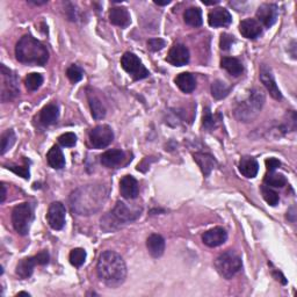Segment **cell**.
I'll list each match as a JSON object with an SVG mask.
<instances>
[{
  "instance_id": "37",
  "label": "cell",
  "mask_w": 297,
  "mask_h": 297,
  "mask_svg": "<svg viewBox=\"0 0 297 297\" xmlns=\"http://www.w3.org/2000/svg\"><path fill=\"white\" fill-rule=\"evenodd\" d=\"M58 142L62 146H65V148H71V146L76 145L77 136L74 135L73 132H65V134L58 137Z\"/></svg>"
},
{
  "instance_id": "9",
  "label": "cell",
  "mask_w": 297,
  "mask_h": 297,
  "mask_svg": "<svg viewBox=\"0 0 297 297\" xmlns=\"http://www.w3.org/2000/svg\"><path fill=\"white\" fill-rule=\"evenodd\" d=\"M65 207L63 203L54 202L51 203L48 209L47 220L48 223L54 230H62L65 225Z\"/></svg>"
},
{
  "instance_id": "30",
  "label": "cell",
  "mask_w": 297,
  "mask_h": 297,
  "mask_svg": "<svg viewBox=\"0 0 297 297\" xmlns=\"http://www.w3.org/2000/svg\"><path fill=\"white\" fill-rule=\"evenodd\" d=\"M231 91V86L222 81H215L211 84V94L216 100H222L229 95Z\"/></svg>"
},
{
  "instance_id": "38",
  "label": "cell",
  "mask_w": 297,
  "mask_h": 297,
  "mask_svg": "<svg viewBox=\"0 0 297 297\" xmlns=\"http://www.w3.org/2000/svg\"><path fill=\"white\" fill-rule=\"evenodd\" d=\"M202 125H203V127H205L206 129H208V130H211L212 128L216 127V120H215L214 116H212V114H211V112L209 110V108H206V109H205V113H203Z\"/></svg>"
},
{
  "instance_id": "4",
  "label": "cell",
  "mask_w": 297,
  "mask_h": 297,
  "mask_svg": "<svg viewBox=\"0 0 297 297\" xmlns=\"http://www.w3.org/2000/svg\"><path fill=\"white\" fill-rule=\"evenodd\" d=\"M0 77H2V82H0V99H2L3 103H7V101L15 99L20 93L16 74L11 69H8L6 65L2 64V66H0Z\"/></svg>"
},
{
  "instance_id": "26",
  "label": "cell",
  "mask_w": 297,
  "mask_h": 297,
  "mask_svg": "<svg viewBox=\"0 0 297 297\" xmlns=\"http://www.w3.org/2000/svg\"><path fill=\"white\" fill-rule=\"evenodd\" d=\"M35 265H37L35 256H29V258L22 259L16 266V274L21 279H28L32 276Z\"/></svg>"
},
{
  "instance_id": "11",
  "label": "cell",
  "mask_w": 297,
  "mask_h": 297,
  "mask_svg": "<svg viewBox=\"0 0 297 297\" xmlns=\"http://www.w3.org/2000/svg\"><path fill=\"white\" fill-rule=\"evenodd\" d=\"M259 78L261 83L264 84V86L267 88V91L269 92V94L272 95L274 99L276 100H281L282 99V94L280 90L275 83V79H274V76L272 73V70L268 68L266 64H263L260 68V73H259Z\"/></svg>"
},
{
  "instance_id": "21",
  "label": "cell",
  "mask_w": 297,
  "mask_h": 297,
  "mask_svg": "<svg viewBox=\"0 0 297 297\" xmlns=\"http://www.w3.org/2000/svg\"><path fill=\"white\" fill-rule=\"evenodd\" d=\"M259 171V164L252 157H243L241 163H239V172L245 176V178L252 179L256 176Z\"/></svg>"
},
{
  "instance_id": "8",
  "label": "cell",
  "mask_w": 297,
  "mask_h": 297,
  "mask_svg": "<svg viewBox=\"0 0 297 297\" xmlns=\"http://www.w3.org/2000/svg\"><path fill=\"white\" fill-rule=\"evenodd\" d=\"M114 140L112 128L107 125H101L93 128L90 132V143L94 149H105Z\"/></svg>"
},
{
  "instance_id": "35",
  "label": "cell",
  "mask_w": 297,
  "mask_h": 297,
  "mask_svg": "<svg viewBox=\"0 0 297 297\" xmlns=\"http://www.w3.org/2000/svg\"><path fill=\"white\" fill-rule=\"evenodd\" d=\"M15 140H16V137H15V134H14V131L13 130H7L4 132V134L2 135V154H5L8 150H10L13 144L15 143Z\"/></svg>"
},
{
  "instance_id": "14",
  "label": "cell",
  "mask_w": 297,
  "mask_h": 297,
  "mask_svg": "<svg viewBox=\"0 0 297 297\" xmlns=\"http://www.w3.org/2000/svg\"><path fill=\"white\" fill-rule=\"evenodd\" d=\"M228 233L223 228H214L203 233L202 241L209 247H217L227 242Z\"/></svg>"
},
{
  "instance_id": "5",
  "label": "cell",
  "mask_w": 297,
  "mask_h": 297,
  "mask_svg": "<svg viewBox=\"0 0 297 297\" xmlns=\"http://www.w3.org/2000/svg\"><path fill=\"white\" fill-rule=\"evenodd\" d=\"M33 220L34 211L30 203H21V205L16 206L12 211L13 228H14L15 231L21 234V236L28 234Z\"/></svg>"
},
{
  "instance_id": "39",
  "label": "cell",
  "mask_w": 297,
  "mask_h": 297,
  "mask_svg": "<svg viewBox=\"0 0 297 297\" xmlns=\"http://www.w3.org/2000/svg\"><path fill=\"white\" fill-rule=\"evenodd\" d=\"M233 42H234V37L232 36V35L227 34V33L221 35L220 46L222 50H229V49L232 47Z\"/></svg>"
},
{
  "instance_id": "45",
  "label": "cell",
  "mask_w": 297,
  "mask_h": 297,
  "mask_svg": "<svg viewBox=\"0 0 297 297\" xmlns=\"http://www.w3.org/2000/svg\"><path fill=\"white\" fill-rule=\"evenodd\" d=\"M5 197H6V188L5 186L2 185V203L5 201Z\"/></svg>"
},
{
  "instance_id": "13",
  "label": "cell",
  "mask_w": 297,
  "mask_h": 297,
  "mask_svg": "<svg viewBox=\"0 0 297 297\" xmlns=\"http://www.w3.org/2000/svg\"><path fill=\"white\" fill-rule=\"evenodd\" d=\"M120 192L127 200H134L140 194V186L132 175H125L120 181Z\"/></svg>"
},
{
  "instance_id": "46",
  "label": "cell",
  "mask_w": 297,
  "mask_h": 297,
  "mask_svg": "<svg viewBox=\"0 0 297 297\" xmlns=\"http://www.w3.org/2000/svg\"><path fill=\"white\" fill-rule=\"evenodd\" d=\"M217 3H219V0H216V2H203L205 5H215Z\"/></svg>"
},
{
  "instance_id": "3",
  "label": "cell",
  "mask_w": 297,
  "mask_h": 297,
  "mask_svg": "<svg viewBox=\"0 0 297 297\" xmlns=\"http://www.w3.org/2000/svg\"><path fill=\"white\" fill-rule=\"evenodd\" d=\"M265 104V95L258 88L251 92L250 96L238 106L236 117L243 122H250L256 117Z\"/></svg>"
},
{
  "instance_id": "17",
  "label": "cell",
  "mask_w": 297,
  "mask_h": 297,
  "mask_svg": "<svg viewBox=\"0 0 297 297\" xmlns=\"http://www.w3.org/2000/svg\"><path fill=\"white\" fill-rule=\"evenodd\" d=\"M239 32L245 38L254 39L263 33V27L255 19H246L239 24Z\"/></svg>"
},
{
  "instance_id": "25",
  "label": "cell",
  "mask_w": 297,
  "mask_h": 297,
  "mask_svg": "<svg viewBox=\"0 0 297 297\" xmlns=\"http://www.w3.org/2000/svg\"><path fill=\"white\" fill-rule=\"evenodd\" d=\"M48 164L55 170H61L65 166V158L58 146H52L47 154Z\"/></svg>"
},
{
  "instance_id": "40",
  "label": "cell",
  "mask_w": 297,
  "mask_h": 297,
  "mask_svg": "<svg viewBox=\"0 0 297 297\" xmlns=\"http://www.w3.org/2000/svg\"><path fill=\"white\" fill-rule=\"evenodd\" d=\"M166 46V42L162 38H150L148 41V48L151 51H161Z\"/></svg>"
},
{
  "instance_id": "27",
  "label": "cell",
  "mask_w": 297,
  "mask_h": 297,
  "mask_svg": "<svg viewBox=\"0 0 297 297\" xmlns=\"http://www.w3.org/2000/svg\"><path fill=\"white\" fill-rule=\"evenodd\" d=\"M221 66L222 69L227 70L230 74H232L234 77L241 76L244 71L242 62L234 58V57H224V58H222Z\"/></svg>"
},
{
  "instance_id": "47",
  "label": "cell",
  "mask_w": 297,
  "mask_h": 297,
  "mask_svg": "<svg viewBox=\"0 0 297 297\" xmlns=\"http://www.w3.org/2000/svg\"><path fill=\"white\" fill-rule=\"evenodd\" d=\"M30 4H34V5H43V4H46L47 2H29Z\"/></svg>"
},
{
  "instance_id": "22",
  "label": "cell",
  "mask_w": 297,
  "mask_h": 297,
  "mask_svg": "<svg viewBox=\"0 0 297 297\" xmlns=\"http://www.w3.org/2000/svg\"><path fill=\"white\" fill-rule=\"evenodd\" d=\"M58 117L60 109L55 104L47 105L46 107L41 110V114H39V121H41V123L44 126L54 125V123L57 122Z\"/></svg>"
},
{
  "instance_id": "16",
  "label": "cell",
  "mask_w": 297,
  "mask_h": 297,
  "mask_svg": "<svg viewBox=\"0 0 297 297\" xmlns=\"http://www.w3.org/2000/svg\"><path fill=\"white\" fill-rule=\"evenodd\" d=\"M140 212H141V209L132 211L130 208L126 205V203L118 201L116 203V206H115L112 214H113L114 220H116L118 223H121V222L122 223H126V222L136 220L137 217L141 215Z\"/></svg>"
},
{
  "instance_id": "48",
  "label": "cell",
  "mask_w": 297,
  "mask_h": 297,
  "mask_svg": "<svg viewBox=\"0 0 297 297\" xmlns=\"http://www.w3.org/2000/svg\"><path fill=\"white\" fill-rule=\"evenodd\" d=\"M22 295H27V296H29L28 292H19V294H17V296H22Z\"/></svg>"
},
{
  "instance_id": "15",
  "label": "cell",
  "mask_w": 297,
  "mask_h": 297,
  "mask_svg": "<svg viewBox=\"0 0 297 297\" xmlns=\"http://www.w3.org/2000/svg\"><path fill=\"white\" fill-rule=\"evenodd\" d=\"M232 21V16L228 10L222 7H217L212 10L208 15V22L211 27H225Z\"/></svg>"
},
{
  "instance_id": "2",
  "label": "cell",
  "mask_w": 297,
  "mask_h": 297,
  "mask_svg": "<svg viewBox=\"0 0 297 297\" xmlns=\"http://www.w3.org/2000/svg\"><path fill=\"white\" fill-rule=\"evenodd\" d=\"M16 60L24 64L43 66L49 60L48 49L32 35H25L15 47Z\"/></svg>"
},
{
  "instance_id": "1",
  "label": "cell",
  "mask_w": 297,
  "mask_h": 297,
  "mask_svg": "<svg viewBox=\"0 0 297 297\" xmlns=\"http://www.w3.org/2000/svg\"><path fill=\"white\" fill-rule=\"evenodd\" d=\"M96 272L101 281L112 287L121 285L127 276L125 260L113 251H106L100 255Z\"/></svg>"
},
{
  "instance_id": "6",
  "label": "cell",
  "mask_w": 297,
  "mask_h": 297,
  "mask_svg": "<svg viewBox=\"0 0 297 297\" xmlns=\"http://www.w3.org/2000/svg\"><path fill=\"white\" fill-rule=\"evenodd\" d=\"M242 259L232 251L222 253L215 261V267L221 276L227 280L232 279L242 269Z\"/></svg>"
},
{
  "instance_id": "31",
  "label": "cell",
  "mask_w": 297,
  "mask_h": 297,
  "mask_svg": "<svg viewBox=\"0 0 297 297\" xmlns=\"http://www.w3.org/2000/svg\"><path fill=\"white\" fill-rule=\"evenodd\" d=\"M265 184H267L269 187H275V188H282L283 186H286L287 179L283 174H279V173L269 172L265 176Z\"/></svg>"
},
{
  "instance_id": "23",
  "label": "cell",
  "mask_w": 297,
  "mask_h": 297,
  "mask_svg": "<svg viewBox=\"0 0 297 297\" xmlns=\"http://www.w3.org/2000/svg\"><path fill=\"white\" fill-rule=\"evenodd\" d=\"M174 82L176 86L179 87V90L184 93H192L195 90V87H196V81H195L193 74L189 72H183L178 74Z\"/></svg>"
},
{
  "instance_id": "12",
  "label": "cell",
  "mask_w": 297,
  "mask_h": 297,
  "mask_svg": "<svg viewBox=\"0 0 297 297\" xmlns=\"http://www.w3.org/2000/svg\"><path fill=\"white\" fill-rule=\"evenodd\" d=\"M189 50L184 44H174L167 55V62L174 66H184L189 62Z\"/></svg>"
},
{
  "instance_id": "43",
  "label": "cell",
  "mask_w": 297,
  "mask_h": 297,
  "mask_svg": "<svg viewBox=\"0 0 297 297\" xmlns=\"http://www.w3.org/2000/svg\"><path fill=\"white\" fill-rule=\"evenodd\" d=\"M37 265H47L49 263V253L47 251L39 252L37 255H35Z\"/></svg>"
},
{
  "instance_id": "32",
  "label": "cell",
  "mask_w": 297,
  "mask_h": 297,
  "mask_svg": "<svg viewBox=\"0 0 297 297\" xmlns=\"http://www.w3.org/2000/svg\"><path fill=\"white\" fill-rule=\"evenodd\" d=\"M25 84L26 87H27L28 91H36L38 90L41 85L43 84V77L39 73L33 72L29 73L27 77L25 79Z\"/></svg>"
},
{
  "instance_id": "18",
  "label": "cell",
  "mask_w": 297,
  "mask_h": 297,
  "mask_svg": "<svg viewBox=\"0 0 297 297\" xmlns=\"http://www.w3.org/2000/svg\"><path fill=\"white\" fill-rule=\"evenodd\" d=\"M109 21L118 27H128L130 25V14L126 7H114L109 11Z\"/></svg>"
},
{
  "instance_id": "7",
  "label": "cell",
  "mask_w": 297,
  "mask_h": 297,
  "mask_svg": "<svg viewBox=\"0 0 297 297\" xmlns=\"http://www.w3.org/2000/svg\"><path fill=\"white\" fill-rule=\"evenodd\" d=\"M121 65L123 70L130 74L135 81L148 78L150 76L149 70L145 68L141 60L132 52H126L121 58Z\"/></svg>"
},
{
  "instance_id": "33",
  "label": "cell",
  "mask_w": 297,
  "mask_h": 297,
  "mask_svg": "<svg viewBox=\"0 0 297 297\" xmlns=\"http://www.w3.org/2000/svg\"><path fill=\"white\" fill-rule=\"evenodd\" d=\"M70 263L74 267H81L86 260V251L84 249H73L69 255Z\"/></svg>"
},
{
  "instance_id": "24",
  "label": "cell",
  "mask_w": 297,
  "mask_h": 297,
  "mask_svg": "<svg viewBox=\"0 0 297 297\" xmlns=\"http://www.w3.org/2000/svg\"><path fill=\"white\" fill-rule=\"evenodd\" d=\"M194 159H195V162L197 163V165L201 167V171L206 176L210 174V172L214 170L217 164L215 158L207 153H195Z\"/></svg>"
},
{
  "instance_id": "36",
  "label": "cell",
  "mask_w": 297,
  "mask_h": 297,
  "mask_svg": "<svg viewBox=\"0 0 297 297\" xmlns=\"http://www.w3.org/2000/svg\"><path fill=\"white\" fill-rule=\"evenodd\" d=\"M66 76H68V78L72 83H78L83 79L84 72L78 65L73 64V65H71L68 70H66Z\"/></svg>"
},
{
  "instance_id": "19",
  "label": "cell",
  "mask_w": 297,
  "mask_h": 297,
  "mask_svg": "<svg viewBox=\"0 0 297 297\" xmlns=\"http://www.w3.org/2000/svg\"><path fill=\"white\" fill-rule=\"evenodd\" d=\"M126 159V154L121 150H108L101 154L100 162L104 166L108 168H114L121 165Z\"/></svg>"
},
{
  "instance_id": "42",
  "label": "cell",
  "mask_w": 297,
  "mask_h": 297,
  "mask_svg": "<svg viewBox=\"0 0 297 297\" xmlns=\"http://www.w3.org/2000/svg\"><path fill=\"white\" fill-rule=\"evenodd\" d=\"M265 164H266V167H267L268 172H274L279 166L281 165L280 161H278L276 158H269L265 162Z\"/></svg>"
},
{
  "instance_id": "10",
  "label": "cell",
  "mask_w": 297,
  "mask_h": 297,
  "mask_svg": "<svg viewBox=\"0 0 297 297\" xmlns=\"http://www.w3.org/2000/svg\"><path fill=\"white\" fill-rule=\"evenodd\" d=\"M279 15V8L275 4H263L256 11V21L264 25L266 28L272 27L275 24Z\"/></svg>"
},
{
  "instance_id": "41",
  "label": "cell",
  "mask_w": 297,
  "mask_h": 297,
  "mask_svg": "<svg viewBox=\"0 0 297 297\" xmlns=\"http://www.w3.org/2000/svg\"><path fill=\"white\" fill-rule=\"evenodd\" d=\"M8 170H11L15 173V174H19L20 176L25 179H29V167L26 166H10Z\"/></svg>"
},
{
  "instance_id": "44",
  "label": "cell",
  "mask_w": 297,
  "mask_h": 297,
  "mask_svg": "<svg viewBox=\"0 0 297 297\" xmlns=\"http://www.w3.org/2000/svg\"><path fill=\"white\" fill-rule=\"evenodd\" d=\"M154 4L159 6H165V5H168V4H171V2L170 0H165V2H158V0H154Z\"/></svg>"
},
{
  "instance_id": "29",
  "label": "cell",
  "mask_w": 297,
  "mask_h": 297,
  "mask_svg": "<svg viewBox=\"0 0 297 297\" xmlns=\"http://www.w3.org/2000/svg\"><path fill=\"white\" fill-rule=\"evenodd\" d=\"M88 103H90L92 116L95 120H101L106 116L105 106L103 105V103H101L100 99L96 95L90 93V94H88Z\"/></svg>"
},
{
  "instance_id": "20",
  "label": "cell",
  "mask_w": 297,
  "mask_h": 297,
  "mask_svg": "<svg viewBox=\"0 0 297 297\" xmlns=\"http://www.w3.org/2000/svg\"><path fill=\"white\" fill-rule=\"evenodd\" d=\"M146 247H148L149 253L153 258H159V256L163 255L164 251H165V241H164L161 234L153 233L146 241Z\"/></svg>"
},
{
  "instance_id": "28",
  "label": "cell",
  "mask_w": 297,
  "mask_h": 297,
  "mask_svg": "<svg viewBox=\"0 0 297 297\" xmlns=\"http://www.w3.org/2000/svg\"><path fill=\"white\" fill-rule=\"evenodd\" d=\"M184 20L188 26L200 27L202 25V12L199 7H189L184 13Z\"/></svg>"
},
{
  "instance_id": "34",
  "label": "cell",
  "mask_w": 297,
  "mask_h": 297,
  "mask_svg": "<svg viewBox=\"0 0 297 297\" xmlns=\"http://www.w3.org/2000/svg\"><path fill=\"white\" fill-rule=\"evenodd\" d=\"M261 193H263L264 200L267 202L269 206L275 207L279 203V201H280L279 194L274 189L268 187V186H263V187H261Z\"/></svg>"
}]
</instances>
